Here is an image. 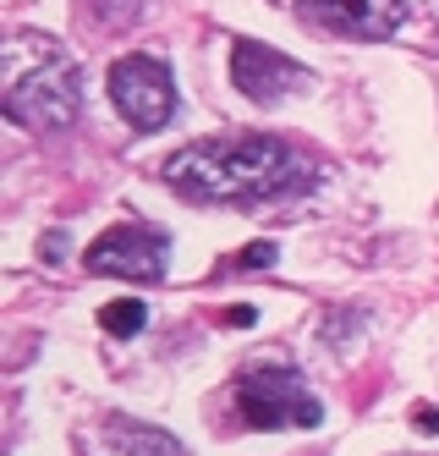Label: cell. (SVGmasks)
Masks as SVG:
<instances>
[{
  "label": "cell",
  "instance_id": "6da1fadb",
  "mask_svg": "<svg viewBox=\"0 0 439 456\" xmlns=\"http://www.w3.org/2000/svg\"><path fill=\"white\" fill-rule=\"evenodd\" d=\"M302 176V154L286 138H204L165 159V182L192 204L269 199Z\"/></svg>",
  "mask_w": 439,
  "mask_h": 456
},
{
  "label": "cell",
  "instance_id": "7a4b0ae2",
  "mask_svg": "<svg viewBox=\"0 0 439 456\" xmlns=\"http://www.w3.org/2000/svg\"><path fill=\"white\" fill-rule=\"evenodd\" d=\"M0 61H6V116L17 126L61 133V126L77 121V110H83V72L55 39L17 28V34L6 39V50H0Z\"/></svg>",
  "mask_w": 439,
  "mask_h": 456
},
{
  "label": "cell",
  "instance_id": "3957f363",
  "mask_svg": "<svg viewBox=\"0 0 439 456\" xmlns=\"http://www.w3.org/2000/svg\"><path fill=\"white\" fill-rule=\"evenodd\" d=\"M236 418L248 429H319L324 407L291 363H248L236 374Z\"/></svg>",
  "mask_w": 439,
  "mask_h": 456
},
{
  "label": "cell",
  "instance_id": "277c9868",
  "mask_svg": "<svg viewBox=\"0 0 439 456\" xmlns=\"http://www.w3.org/2000/svg\"><path fill=\"white\" fill-rule=\"evenodd\" d=\"M110 100L132 133H159L176 116V77L159 55H121L110 67Z\"/></svg>",
  "mask_w": 439,
  "mask_h": 456
},
{
  "label": "cell",
  "instance_id": "5b68a950",
  "mask_svg": "<svg viewBox=\"0 0 439 456\" xmlns=\"http://www.w3.org/2000/svg\"><path fill=\"white\" fill-rule=\"evenodd\" d=\"M165 253H171V237L154 225H116L88 248V270L116 281H165Z\"/></svg>",
  "mask_w": 439,
  "mask_h": 456
},
{
  "label": "cell",
  "instance_id": "8992f818",
  "mask_svg": "<svg viewBox=\"0 0 439 456\" xmlns=\"http://www.w3.org/2000/svg\"><path fill=\"white\" fill-rule=\"evenodd\" d=\"M297 12L346 39H390L407 17V0H297Z\"/></svg>",
  "mask_w": 439,
  "mask_h": 456
},
{
  "label": "cell",
  "instance_id": "52a82bcc",
  "mask_svg": "<svg viewBox=\"0 0 439 456\" xmlns=\"http://www.w3.org/2000/svg\"><path fill=\"white\" fill-rule=\"evenodd\" d=\"M231 83L242 88L248 100H258V105H275L286 88L308 83V72H302L291 55L269 50V45H258V39H236V45H231Z\"/></svg>",
  "mask_w": 439,
  "mask_h": 456
},
{
  "label": "cell",
  "instance_id": "ba28073f",
  "mask_svg": "<svg viewBox=\"0 0 439 456\" xmlns=\"http://www.w3.org/2000/svg\"><path fill=\"white\" fill-rule=\"evenodd\" d=\"M105 435H110L116 456H182V440L176 435L149 429V423H132V418H110Z\"/></svg>",
  "mask_w": 439,
  "mask_h": 456
},
{
  "label": "cell",
  "instance_id": "9c48e42d",
  "mask_svg": "<svg viewBox=\"0 0 439 456\" xmlns=\"http://www.w3.org/2000/svg\"><path fill=\"white\" fill-rule=\"evenodd\" d=\"M99 324H105L110 336H138L143 324H149V308H143L138 297H116V303L99 308Z\"/></svg>",
  "mask_w": 439,
  "mask_h": 456
},
{
  "label": "cell",
  "instance_id": "30bf717a",
  "mask_svg": "<svg viewBox=\"0 0 439 456\" xmlns=\"http://www.w3.org/2000/svg\"><path fill=\"white\" fill-rule=\"evenodd\" d=\"M143 0H83V22H93V28H105V34H110V28H121V22H138L143 12Z\"/></svg>",
  "mask_w": 439,
  "mask_h": 456
},
{
  "label": "cell",
  "instance_id": "8fae6325",
  "mask_svg": "<svg viewBox=\"0 0 439 456\" xmlns=\"http://www.w3.org/2000/svg\"><path fill=\"white\" fill-rule=\"evenodd\" d=\"M275 258H280V248H275V242H248L242 253H236V265H242V270H269Z\"/></svg>",
  "mask_w": 439,
  "mask_h": 456
},
{
  "label": "cell",
  "instance_id": "7c38bea8",
  "mask_svg": "<svg viewBox=\"0 0 439 456\" xmlns=\"http://www.w3.org/2000/svg\"><path fill=\"white\" fill-rule=\"evenodd\" d=\"M220 319H225V324H231V330H248V324H253V319H258V314H253V308H248V303H236V308H225V314H220Z\"/></svg>",
  "mask_w": 439,
  "mask_h": 456
},
{
  "label": "cell",
  "instance_id": "4fadbf2b",
  "mask_svg": "<svg viewBox=\"0 0 439 456\" xmlns=\"http://www.w3.org/2000/svg\"><path fill=\"white\" fill-rule=\"evenodd\" d=\"M412 423H418V435H439V412H418Z\"/></svg>",
  "mask_w": 439,
  "mask_h": 456
},
{
  "label": "cell",
  "instance_id": "5bb4252c",
  "mask_svg": "<svg viewBox=\"0 0 439 456\" xmlns=\"http://www.w3.org/2000/svg\"><path fill=\"white\" fill-rule=\"evenodd\" d=\"M39 253H45V258H61V253H66V237H50V242H45Z\"/></svg>",
  "mask_w": 439,
  "mask_h": 456
}]
</instances>
